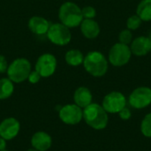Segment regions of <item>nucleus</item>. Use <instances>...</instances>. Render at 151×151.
<instances>
[{
	"instance_id": "15",
	"label": "nucleus",
	"mask_w": 151,
	"mask_h": 151,
	"mask_svg": "<svg viewBox=\"0 0 151 151\" xmlns=\"http://www.w3.org/2000/svg\"><path fill=\"white\" fill-rule=\"evenodd\" d=\"M81 32L87 39H95L100 34V26L94 19H83L81 25Z\"/></svg>"
},
{
	"instance_id": "25",
	"label": "nucleus",
	"mask_w": 151,
	"mask_h": 151,
	"mask_svg": "<svg viewBox=\"0 0 151 151\" xmlns=\"http://www.w3.org/2000/svg\"><path fill=\"white\" fill-rule=\"evenodd\" d=\"M118 114H119V118H120L122 120H128V119L131 118V116H132V112H131L130 109L127 108V106H126L124 109H122Z\"/></svg>"
},
{
	"instance_id": "4",
	"label": "nucleus",
	"mask_w": 151,
	"mask_h": 151,
	"mask_svg": "<svg viewBox=\"0 0 151 151\" xmlns=\"http://www.w3.org/2000/svg\"><path fill=\"white\" fill-rule=\"evenodd\" d=\"M31 72V63L25 58L14 59L7 68V76L13 83H21L27 80Z\"/></svg>"
},
{
	"instance_id": "27",
	"label": "nucleus",
	"mask_w": 151,
	"mask_h": 151,
	"mask_svg": "<svg viewBox=\"0 0 151 151\" xmlns=\"http://www.w3.org/2000/svg\"><path fill=\"white\" fill-rule=\"evenodd\" d=\"M6 148V140L0 137V151L4 150Z\"/></svg>"
},
{
	"instance_id": "10",
	"label": "nucleus",
	"mask_w": 151,
	"mask_h": 151,
	"mask_svg": "<svg viewBox=\"0 0 151 151\" xmlns=\"http://www.w3.org/2000/svg\"><path fill=\"white\" fill-rule=\"evenodd\" d=\"M59 118L66 125H77L83 119V109L75 104H65L59 110Z\"/></svg>"
},
{
	"instance_id": "11",
	"label": "nucleus",
	"mask_w": 151,
	"mask_h": 151,
	"mask_svg": "<svg viewBox=\"0 0 151 151\" xmlns=\"http://www.w3.org/2000/svg\"><path fill=\"white\" fill-rule=\"evenodd\" d=\"M20 130V124L15 118H7L0 123V137L6 141L14 139Z\"/></svg>"
},
{
	"instance_id": "5",
	"label": "nucleus",
	"mask_w": 151,
	"mask_h": 151,
	"mask_svg": "<svg viewBox=\"0 0 151 151\" xmlns=\"http://www.w3.org/2000/svg\"><path fill=\"white\" fill-rule=\"evenodd\" d=\"M132 55L130 46L119 42L111 47L107 59L111 65L115 67H121L129 63Z\"/></svg>"
},
{
	"instance_id": "30",
	"label": "nucleus",
	"mask_w": 151,
	"mask_h": 151,
	"mask_svg": "<svg viewBox=\"0 0 151 151\" xmlns=\"http://www.w3.org/2000/svg\"><path fill=\"white\" fill-rule=\"evenodd\" d=\"M2 151H9V150H2Z\"/></svg>"
},
{
	"instance_id": "22",
	"label": "nucleus",
	"mask_w": 151,
	"mask_h": 151,
	"mask_svg": "<svg viewBox=\"0 0 151 151\" xmlns=\"http://www.w3.org/2000/svg\"><path fill=\"white\" fill-rule=\"evenodd\" d=\"M133 41V34H132V31L126 28V29H123L119 35V42L123 43V44H126V45H130L131 42Z\"/></svg>"
},
{
	"instance_id": "23",
	"label": "nucleus",
	"mask_w": 151,
	"mask_h": 151,
	"mask_svg": "<svg viewBox=\"0 0 151 151\" xmlns=\"http://www.w3.org/2000/svg\"><path fill=\"white\" fill-rule=\"evenodd\" d=\"M81 12L83 19H95L96 16V10L91 5L84 6L81 9Z\"/></svg>"
},
{
	"instance_id": "14",
	"label": "nucleus",
	"mask_w": 151,
	"mask_h": 151,
	"mask_svg": "<svg viewBox=\"0 0 151 151\" xmlns=\"http://www.w3.org/2000/svg\"><path fill=\"white\" fill-rule=\"evenodd\" d=\"M31 144L34 149L38 151L48 150L52 144V139L49 134L43 131H38L33 134Z\"/></svg>"
},
{
	"instance_id": "1",
	"label": "nucleus",
	"mask_w": 151,
	"mask_h": 151,
	"mask_svg": "<svg viewBox=\"0 0 151 151\" xmlns=\"http://www.w3.org/2000/svg\"><path fill=\"white\" fill-rule=\"evenodd\" d=\"M84 69L91 76L99 78L106 74L109 68V62L106 57L100 51L93 50L84 57Z\"/></svg>"
},
{
	"instance_id": "3",
	"label": "nucleus",
	"mask_w": 151,
	"mask_h": 151,
	"mask_svg": "<svg viewBox=\"0 0 151 151\" xmlns=\"http://www.w3.org/2000/svg\"><path fill=\"white\" fill-rule=\"evenodd\" d=\"M60 23L69 28H74L81 25L83 20L81 8L75 3L66 1L61 4L58 10Z\"/></svg>"
},
{
	"instance_id": "12",
	"label": "nucleus",
	"mask_w": 151,
	"mask_h": 151,
	"mask_svg": "<svg viewBox=\"0 0 151 151\" xmlns=\"http://www.w3.org/2000/svg\"><path fill=\"white\" fill-rule=\"evenodd\" d=\"M129 46L132 54L136 57H144L151 52V41L149 36H138L133 39Z\"/></svg>"
},
{
	"instance_id": "20",
	"label": "nucleus",
	"mask_w": 151,
	"mask_h": 151,
	"mask_svg": "<svg viewBox=\"0 0 151 151\" xmlns=\"http://www.w3.org/2000/svg\"><path fill=\"white\" fill-rule=\"evenodd\" d=\"M141 132L145 137L151 138V112L143 118L141 123Z\"/></svg>"
},
{
	"instance_id": "9",
	"label": "nucleus",
	"mask_w": 151,
	"mask_h": 151,
	"mask_svg": "<svg viewBox=\"0 0 151 151\" xmlns=\"http://www.w3.org/2000/svg\"><path fill=\"white\" fill-rule=\"evenodd\" d=\"M128 103L134 109L142 110L151 104V88L149 87H138L132 91L128 97Z\"/></svg>"
},
{
	"instance_id": "19",
	"label": "nucleus",
	"mask_w": 151,
	"mask_h": 151,
	"mask_svg": "<svg viewBox=\"0 0 151 151\" xmlns=\"http://www.w3.org/2000/svg\"><path fill=\"white\" fill-rule=\"evenodd\" d=\"M14 92L13 82L9 78L0 79V100L9 98Z\"/></svg>"
},
{
	"instance_id": "26",
	"label": "nucleus",
	"mask_w": 151,
	"mask_h": 151,
	"mask_svg": "<svg viewBox=\"0 0 151 151\" xmlns=\"http://www.w3.org/2000/svg\"><path fill=\"white\" fill-rule=\"evenodd\" d=\"M8 65H9V64H8L7 59L5 58V57L0 54V73H6Z\"/></svg>"
},
{
	"instance_id": "29",
	"label": "nucleus",
	"mask_w": 151,
	"mask_h": 151,
	"mask_svg": "<svg viewBox=\"0 0 151 151\" xmlns=\"http://www.w3.org/2000/svg\"><path fill=\"white\" fill-rule=\"evenodd\" d=\"M149 37H150V41H151V32H150V36H149Z\"/></svg>"
},
{
	"instance_id": "7",
	"label": "nucleus",
	"mask_w": 151,
	"mask_h": 151,
	"mask_svg": "<svg viewBox=\"0 0 151 151\" xmlns=\"http://www.w3.org/2000/svg\"><path fill=\"white\" fill-rule=\"evenodd\" d=\"M102 106L107 113H119L127 106V98L121 92L112 91L104 97Z\"/></svg>"
},
{
	"instance_id": "28",
	"label": "nucleus",
	"mask_w": 151,
	"mask_h": 151,
	"mask_svg": "<svg viewBox=\"0 0 151 151\" xmlns=\"http://www.w3.org/2000/svg\"><path fill=\"white\" fill-rule=\"evenodd\" d=\"M27 151H38V150H36L35 149H34V148H33V149H30V150H27Z\"/></svg>"
},
{
	"instance_id": "13",
	"label": "nucleus",
	"mask_w": 151,
	"mask_h": 151,
	"mask_svg": "<svg viewBox=\"0 0 151 151\" xmlns=\"http://www.w3.org/2000/svg\"><path fill=\"white\" fill-rule=\"evenodd\" d=\"M29 30L37 35H46L50 28V22L42 16H33L29 19L27 23Z\"/></svg>"
},
{
	"instance_id": "8",
	"label": "nucleus",
	"mask_w": 151,
	"mask_h": 151,
	"mask_svg": "<svg viewBox=\"0 0 151 151\" xmlns=\"http://www.w3.org/2000/svg\"><path fill=\"white\" fill-rule=\"evenodd\" d=\"M57 66L58 61L56 57L50 53H44L37 58L35 70L42 78H48L54 74Z\"/></svg>"
},
{
	"instance_id": "18",
	"label": "nucleus",
	"mask_w": 151,
	"mask_h": 151,
	"mask_svg": "<svg viewBox=\"0 0 151 151\" xmlns=\"http://www.w3.org/2000/svg\"><path fill=\"white\" fill-rule=\"evenodd\" d=\"M142 21H151V0H142L136 8V13Z\"/></svg>"
},
{
	"instance_id": "16",
	"label": "nucleus",
	"mask_w": 151,
	"mask_h": 151,
	"mask_svg": "<svg viewBox=\"0 0 151 151\" xmlns=\"http://www.w3.org/2000/svg\"><path fill=\"white\" fill-rule=\"evenodd\" d=\"M93 96L89 88L87 87H79L73 94V101L76 105L81 109L86 108L92 104Z\"/></svg>"
},
{
	"instance_id": "2",
	"label": "nucleus",
	"mask_w": 151,
	"mask_h": 151,
	"mask_svg": "<svg viewBox=\"0 0 151 151\" xmlns=\"http://www.w3.org/2000/svg\"><path fill=\"white\" fill-rule=\"evenodd\" d=\"M83 119L86 124L96 130L104 129L109 122L107 111L102 105L92 103L83 109Z\"/></svg>"
},
{
	"instance_id": "17",
	"label": "nucleus",
	"mask_w": 151,
	"mask_h": 151,
	"mask_svg": "<svg viewBox=\"0 0 151 151\" xmlns=\"http://www.w3.org/2000/svg\"><path fill=\"white\" fill-rule=\"evenodd\" d=\"M84 55L83 53L77 49L69 50L65 55V60L68 65L71 66H79L83 64L84 61Z\"/></svg>"
},
{
	"instance_id": "24",
	"label": "nucleus",
	"mask_w": 151,
	"mask_h": 151,
	"mask_svg": "<svg viewBox=\"0 0 151 151\" xmlns=\"http://www.w3.org/2000/svg\"><path fill=\"white\" fill-rule=\"evenodd\" d=\"M41 78H42L41 75L35 70V71H31V72H30L27 80H28V81H29L31 84H36V83L39 82V81L41 80Z\"/></svg>"
},
{
	"instance_id": "21",
	"label": "nucleus",
	"mask_w": 151,
	"mask_h": 151,
	"mask_svg": "<svg viewBox=\"0 0 151 151\" xmlns=\"http://www.w3.org/2000/svg\"><path fill=\"white\" fill-rule=\"evenodd\" d=\"M142 22L143 21L141 19V18L137 14L132 15L127 20V28L131 30V31L136 30L141 27Z\"/></svg>"
},
{
	"instance_id": "6",
	"label": "nucleus",
	"mask_w": 151,
	"mask_h": 151,
	"mask_svg": "<svg viewBox=\"0 0 151 151\" xmlns=\"http://www.w3.org/2000/svg\"><path fill=\"white\" fill-rule=\"evenodd\" d=\"M46 35L50 42L57 46H65L72 40L70 28L62 23L51 24Z\"/></svg>"
}]
</instances>
